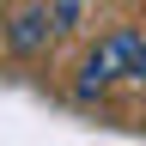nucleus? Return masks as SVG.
Here are the masks:
<instances>
[{"label":"nucleus","instance_id":"5","mask_svg":"<svg viewBox=\"0 0 146 146\" xmlns=\"http://www.w3.org/2000/svg\"><path fill=\"white\" fill-rule=\"evenodd\" d=\"M116 6H146V0H116Z\"/></svg>","mask_w":146,"mask_h":146},{"label":"nucleus","instance_id":"3","mask_svg":"<svg viewBox=\"0 0 146 146\" xmlns=\"http://www.w3.org/2000/svg\"><path fill=\"white\" fill-rule=\"evenodd\" d=\"M49 18H55V36H73L91 25V0H49Z\"/></svg>","mask_w":146,"mask_h":146},{"label":"nucleus","instance_id":"1","mask_svg":"<svg viewBox=\"0 0 146 146\" xmlns=\"http://www.w3.org/2000/svg\"><path fill=\"white\" fill-rule=\"evenodd\" d=\"M140 43H146V25H110L98 43H85L79 67H73V98L98 104L116 85H128L134 79V61H140Z\"/></svg>","mask_w":146,"mask_h":146},{"label":"nucleus","instance_id":"2","mask_svg":"<svg viewBox=\"0 0 146 146\" xmlns=\"http://www.w3.org/2000/svg\"><path fill=\"white\" fill-rule=\"evenodd\" d=\"M0 43H6V55H18V61H31V55H43L55 43V18H49V0H25L6 25H0Z\"/></svg>","mask_w":146,"mask_h":146},{"label":"nucleus","instance_id":"4","mask_svg":"<svg viewBox=\"0 0 146 146\" xmlns=\"http://www.w3.org/2000/svg\"><path fill=\"white\" fill-rule=\"evenodd\" d=\"M128 85H140V91H146V43H140V61H134V79H128Z\"/></svg>","mask_w":146,"mask_h":146}]
</instances>
